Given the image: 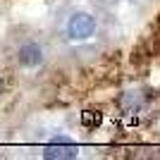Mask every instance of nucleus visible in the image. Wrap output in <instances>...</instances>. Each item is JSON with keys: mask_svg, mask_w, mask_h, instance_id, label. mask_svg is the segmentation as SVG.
Returning <instances> with one entry per match:
<instances>
[{"mask_svg": "<svg viewBox=\"0 0 160 160\" xmlns=\"http://www.w3.org/2000/svg\"><path fill=\"white\" fill-rule=\"evenodd\" d=\"M112 17L96 0H67L58 7L50 24V43L55 58L88 60L108 46Z\"/></svg>", "mask_w": 160, "mask_h": 160, "instance_id": "1", "label": "nucleus"}, {"mask_svg": "<svg viewBox=\"0 0 160 160\" xmlns=\"http://www.w3.org/2000/svg\"><path fill=\"white\" fill-rule=\"evenodd\" d=\"M55 60V50L50 38H43L38 33L22 36L19 43L12 50V62L14 67L24 74H38L43 72L50 62Z\"/></svg>", "mask_w": 160, "mask_h": 160, "instance_id": "2", "label": "nucleus"}, {"mask_svg": "<svg viewBox=\"0 0 160 160\" xmlns=\"http://www.w3.org/2000/svg\"><path fill=\"white\" fill-rule=\"evenodd\" d=\"M2 91H5V81H2V77H0V96H2Z\"/></svg>", "mask_w": 160, "mask_h": 160, "instance_id": "3", "label": "nucleus"}, {"mask_svg": "<svg viewBox=\"0 0 160 160\" xmlns=\"http://www.w3.org/2000/svg\"><path fill=\"white\" fill-rule=\"evenodd\" d=\"M158 29H160V22H158Z\"/></svg>", "mask_w": 160, "mask_h": 160, "instance_id": "4", "label": "nucleus"}]
</instances>
